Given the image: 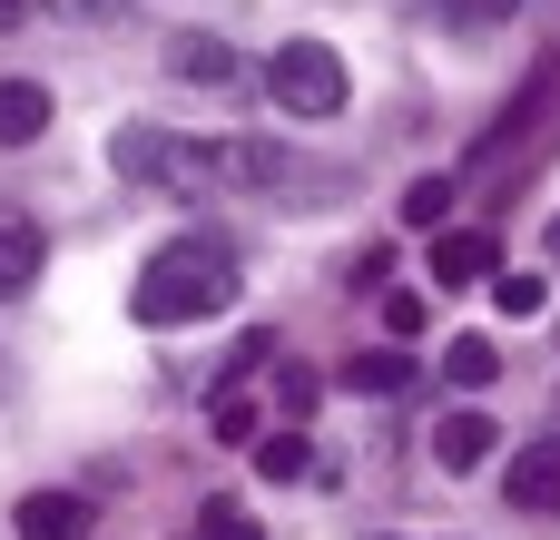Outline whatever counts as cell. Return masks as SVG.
I'll return each mask as SVG.
<instances>
[{
	"mask_svg": "<svg viewBox=\"0 0 560 540\" xmlns=\"http://www.w3.org/2000/svg\"><path fill=\"white\" fill-rule=\"evenodd\" d=\"M226 305H236V246H226V236H207V226L167 236V246L138 266V285H128V315H138L148 334L207 325V315H226Z\"/></svg>",
	"mask_w": 560,
	"mask_h": 540,
	"instance_id": "cell-1",
	"label": "cell"
},
{
	"mask_svg": "<svg viewBox=\"0 0 560 540\" xmlns=\"http://www.w3.org/2000/svg\"><path fill=\"white\" fill-rule=\"evenodd\" d=\"M108 167H118L128 187L207 197V187H217V138H187V128H148V118H128V128L108 138Z\"/></svg>",
	"mask_w": 560,
	"mask_h": 540,
	"instance_id": "cell-2",
	"label": "cell"
},
{
	"mask_svg": "<svg viewBox=\"0 0 560 540\" xmlns=\"http://www.w3.org/2000/svg\"><path fill=\"white\" fill-rule=\"evenodd\" d=\"M266 98H276L285 118H335V108L354 98L345 49H325V39H285V49L266 59Z\"/></svg>",
	"mask_w": 560,
	"mask_h": 540,
	"instance_id": "cell-3",
	"label": "cell"
},
{
	"mask_svg": "<svg viewBox=\"0 0 560 540\" xmlns=\"http://www.w3.org/2000/svg\"><path fill=\"white\" fill-rule=\"evenodd\" d=\"M295 148L276 138H217V187H295Z\"/></svg>",
	"mask_w": 560,
	"mask_h": 540,
	"instance_id": "cell-4",
	"label": "cell"
},
{
	"mask_svg": "<svg viewBox=\"0 0 560 540\" xmlns=\"http://www.w3.org/2000/svg\"><path fill=\"white\" fill-rule=\"evenodd\" d=\"M39 266H49V226H39L30 207H0V305H10V295H30V285H39Z\"/></svg>",
	"mask_w": 560,
	"mask_h": 540,
	"instance_id": "cell-5",
	"label": "cell"
},
{
	"mask_svg": "<svg viewBox=\"0 0 560 540\" xmlns=\"http://www.w3.org/2000/svg\"><path fill=\"white\" fill-rule=\"evenodd\" d=\"M502 492H512V512H560V433L551 443H522V462L502 472Z\"/></svg>",
	"mask_w": 560,
	"mask_h": 540,
	"instance_id": "cell-6",
	"label": "cell"
},
{
	"mask_svg": "<svg viewBox=\"0 0 560 540\" xmlns=\"http://www.w3.org/2000/svg\"><path fill=\"white\" fill-rule=\"evenodd\" d=\"M167 79H187V89H236V49L207 39V30H177V39H167Z\"/></svg>",
	"mask_w": 560,
	"mask_h": 540,
	"instance_id": "cell-7",
	"label": "cell"
},
{
	"mask_svg": "<svg viewBox=\"0 0 560 540\" xmlns=\"http://www.w3.org/2000/svg\"><path fill=\"white\" fill-rule=\"evenodd\" d=\"M492 266H502V246H492L482 226L433 236V285H492Z\"/></svg>",
	"mask_w": 560,
	"mask_h": 540,
	"instance_id": "cell-8",
	"label": "cell"
},
{
	"mask_svg": "<svg viewBox=\"0 0 560 540\" xmlns=\"http://www.w3.org/2000/svg\"><path fill=\"white\" fill-rule=\"evenodd\" d=\"M49 79H0V148H39L49 138Z\"/></svg>",
	"mask_w": 560,
	"mask_h": 540,
	"instance_id": "cell-9",
	"label": "cell"
},
{
	"mask_svg": "<svg viewBox=\"0 0 560 540\" xmlns=\"http://www.w3.org/2000/svg\"><path fill=\"white\" fill-rule=\"evenodd\" d=\"M10 521H20V540H89V521H98V512H89L79 492H30Z\"/></svg>",
	"mask_w": 560,
	"mask_h": 540,
	"instance_id": "cell-10",
	"label": "cell"
},
{
	"mask_svg": "<svg viewBox=\"0 0 560 540\" xmlns=\"http://www.w3.org/2000/svg\"><path fill=\"white\" fill-rule=\"evenodd\" d=\"M492 443H502L492 413H443V423H433V462H443V472H482Z\"/></svg>",
	"mask_w": 560,
	"mask_h": 540,
	"instance_id": "cell-11",
	"label": "cell"
},
{
	"mask_svg": "<svg viewBox=\"0 0 560 540\" xmlns=\"http://www.w3.org/2000/svg\"><path fill=\"white\" fill-rule=\"evenodd\" d=\"M335 384H345V394H404V384H413V354H404V344H374V354L335 364Z\"/></svg>",
	"mask_w": 560,
	"mask_h": 540,
	"instance_id": "cell-12",
	"label": "cell"
},
{
	"mask_svg": "<svg viewBox=\"0 0 560 540\" xmlns=\"http://www.w3.org/2000/svg\"><path fill=\"white\" fill-rule=\"evenodd\" d=\"M551 89H560V59H541V79H532V89H522V98H512V108H502V118L482 128V157H502V148H512V138H522V128H532L541 108H551Z\"/></svg>",
	"mask_w": 560,
	"mask_h": 540,
	"instance_id": "cell-13",
	"label": "cell"
},
{
	"mask_svg": "<svg viewBox=\"0 0 560 540\" xmlns=\"http://www.w3.org/2000/svg\"><path fill=\"white\" fill-rule=\"evenodd\" d=\"M502 374V354H492V334H453L443 344V384H463V394H482Z\"/></svg>",
	"mask_w": 560,
	"mask_h": 540,
	"instance_id": "cell-14",
	"label": "cell"
},
{
	"mask_svg": "<svg viewBox=\"0 0 560 540\" xmlns=\"http://www.w3.org/2000/svg\"><path fill=\"white\" fill-rule=\"evenodd\" d=\"M256 472H266V482H305V472H315V443H305V433H276V443H256Z\"/></svg>",
	"mask_w": 560,
	"mask_h": 540,
	"instance_id": "cell-15",
	"label": "cell"
},
{
	"mask_svg": "<svg viewBox=\"0 0 560 540\" xmlns=\"http://www.w3.org/2000/svg\"><path fill=\"white\" fill-rule=\"evenodd\" d=\"M492 305H502L512 325H532V315L551 305V285H541V275H502V266H492Z\"/></svg>",
	"mask_w": 560,
	"mask_h": 540,
	"instance_id": "cell-16",
	"label": "cell"
},
{
	"mask_svg": "<svg viewBox=\"0 0 560 540\" xmlns=\"http://www.w3.org/2000/svg\"><path fill=\"white\" fill-rule=\"evenodd\" d=\"M443 207H453L443 177H413V187H404V226H433V236H443Z\"/></svg>",
	"mask_w": 560,
	"mask_h": 540,
	"instance_id": "cell-17",
	"label": "cell"
},
{
	"mask_svg": "<svg viewBox=\"0 0 560 540\" xmlns=\"http://www.w3.org/2000/svg\"><path fill=\"white\" fill-rule=\"evenodd\" d=\"M197 540H256V512L246 502H207L197 512Z\"/></svg>",
	"mask_w": 560,
	"mask_h": 540,
	"instance_id": "cell-18",
	"label": "cell"
},
{
	"mask_svg": "<svg viewBox=\"0 0 560 540\" xmlns=\"http://www.w3.org/2000/svg\"><path fill=\"white\" fill-rule=\"evenodd\" d=\"M423 315H433L423 295H384V334H394V344H404V334H423Z\"/></svg>",
	"mask_w": 560,
	"mask_h": 540,
	"instance_id": "cell-19",
	"label": "cell"
},
{
	"mask_svg": "<svg viewBox=\"0 0 560 540\" xmlns=\"http://www.w3.org/2000/svg\"><path fill=\"white\" fill-rule=\"evenodd\" d=\"M256 433V403L246 394H217V443H246Z\"/></svg>",
	"mask_w": 560,
	"mask_h": 540,
	"instance_id": "cell-20",
	"label": "cell"
},
{
	"mask_svg": "<svg viewBox=\"0 0 560 540\" xmlns=\"http://www.w3.org/2000/svg\"><path fill=\"white\" fill-rule=\"evenodd\" d=\"M276 394H285V413H295V423H305V413H315V403H325V384H315V374H285V384H276Z\"/></svg>",
	"mask_w": 560,
	"mask_h": 540,
	"instance_id": "cell-21",
	"label": "cell"
},
{
	"mask_svg": "<svg viewBox=\"0 0 560 540\" xmlns=\"http://www.w3.org/2000/svg\"><path fill=\"white\" fill-rule=\"evenodd\" d=\"M443 10H453V20H472V30H492V20H512L522 0H443Z\"/></svg>",
	"mask_w": 560,
	"mask_h": 540,
	"instance_id": "cell-22",
	"label": "cell"
},
{
	"mask_svg": "<svg viewBox=\"0 0 560 540\" xmlns=\"http://www.w3.org/2000/svg\"><path fill=\"white\" fill-rule=\"evenodd\" d=\"M49 10H69V20H108V10H128V0H49Z\"/></svg>",
	"mask_w": 560,
	"mask_h": 540,
	"instance_id": "cell-23",
	"label": "cell"
},
{
	"mask_svg": "<svg viewBox=\"0 0 560 540\" xmlns=\"http://www.w3.org/2000/svg\"><path fill=\"white\" fill-rule=\"evenodd\" d=\"M0 394H10V364H0Z\"/></svg>",
	"mask_w": 560,
	"mask_h": 540,
	"instance_id": "cell-24",
	"label": "cell"
},
{
	"mask_svg": "<svg viewBox=\"0 0 560 540\" xmlns=\"http://www.w3.org/2000/svg\"><path fill=\"white\" fill-rule=\"evenodd\" d=\"M551 256H560V226H551Z\"/></svg>",
	"mask_w": 560,
	"mask_h": 540,
	"instance_id": "cell-25",
	"label": "cell"
}]
</instances>
